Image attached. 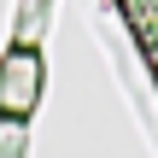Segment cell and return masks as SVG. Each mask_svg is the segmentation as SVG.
Segmentation results:
<instances>
[{"label":"cell","instance_id":"cell-1","mask_svg":"<svg viewBox=\"0 0 158 158\" xmlns=\"http://www.w3.org/2000/svg\"><path fill=\"white\" fill-rule=\"evenodd\" d=\"M35 70H41V53L29 41H18L6 53V64H0V117L6 123L29 117V106H35Z\"/></svg>","mask_w":158,"mask_h":158}]
</instances>
